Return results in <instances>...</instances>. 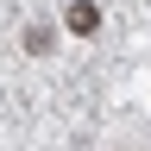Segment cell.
I'll return each mask as SVG.
<instances>
[{"mask_svg": "<svg viewBox=\"0 0 151 151\" xmlns=\"http://www.w3.org/2000/svg\"><path fill=\"white\" fill-rule=\"evenodd\" d=\"M94 25H101V13H94L88 0H82V6H69V32H94Z\"/></svg>", "mask_w": 151, "mask_h": 151, "instance_id": "6da1fadb", "label": "cell"}, {"mask_svg": "<svg viewBox=\"0 0 151 151\" xmlns=\"http://www.w3.org/2000/svg\"><path fill=\"white\" fill-rule=\"evenodd\" d=\"M25 57H50V32L44 25H25Z\"/></svg>", "mask_w": 151, "mask_h": 151, "instance_id": "7a4b0ae2", "label": "cell"}]
</instances>
